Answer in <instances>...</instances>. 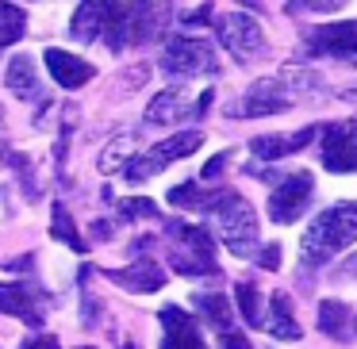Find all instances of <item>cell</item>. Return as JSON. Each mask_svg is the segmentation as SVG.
<instances>
[{"label":"cell","mask_w":357,"mask_h":349,"mask_svg":"<svg viewBox=\"0 0 357 349\" xmlns=\"http://www.w3.org/2000/svg\"><path fill=\"white\" fill-rule=\"evenodd\" d=\"M357 242V203L354 200H342L334 208H326L315 223L307 226L300 242V261L303 265H326L334 254H342L346 246Z\"/></svg>","instance_id":"cell-1"},{"label":"cell","mask_w":357,"mask_h":349,"mask_svg":"<svg viewBox=\"0 0 357 349\" xmlns=\"http://www.w3.org/2000/svg\"><path fill=\"white\" fill-rule=\"evenodd\" d=\"M204 211H208L215 234L223 238V246L231 249L234 257H254V249H257V215L238 192L215 188Z\"/></svg>","instance_id":"cell-2"},{"label":"cell","mask_w":357,"mask_h":349,"mask_svg":"<svg viewBox=\"0 0 357 349\" xmlns=\"http://www.w3.org/2000/svg\"><path fill=\"white\" fill-rule=\"evenodd\" d=\"M200 142H204V134H200V131H177L173 139H165V142H158L154 150H146L142 157H131V165H123V177L131 180V185H142L146 177L162 173L169 162L196 154V150H200Z\"/></svg>","instance_id":"cell-3"},{"label":"cell","mask_w":357,"mask_h":349,"mask_svg":"<svg viewBox=\"0 0 357 349\" xmlns=\"http://www.w3.org/2000/svg\"><path fill=\"white\" fill-rule=\"evenodd\" d=\"M162 73L169 77H204V73H219L215 50L208 47L204 39H169L162 47Z\"/></svg>","instance_id":"cell-4"},{"label":"cell","mask_w":357,"mask_h":349,"mask_svg":"<svg viewBox=\"0 0 357 349\" xmlns=\"http://www.w3.org/2000/svg\"><path fill=\"white\" fill-rule=\"evenodd\" d=\"M211 24H215L219 42L231 50L234 62H254V58L265 54V35L254 24V16H246V12H223V16H211Z\"/></svg>","instance_id":"cell-5"},{"label":"cell","mask_w":357,"mask_h":349,"mask_svg":"<svg viewBox=\"0 0 357 349\" xmlns=\"http://www.w3.org/2000/svg\"><path fill=\"white\" fill-rule=\"evenodd\" d=\"M311 192H315V180H311V173H288L284 180H280L277 188L269 192V219L273 223H296V219L307 211L311 203Z\"/></svg>","instance_id":"cell-6"},{"label":"cell","mask_w":357,"mask_h":349,"mask_svg":"<svg viewBox=\"0 0 357 349\" xmlns=\"http://www.w3.org/2000/svg\"><path fill=\"white\" fill-rule=\"evenodd\" d=\"M307 50L311 54L338 58V62H346V65H357V24L354 20H342V24L315 27V31L307 35Z\"/></svg>","instance_id":"cell-7"},{"label":"cell","mask_w":357,"mask_h":349,"mask_svg":"<svg viewBox=\"0 0 357 349\" xmlns=\"http://www.w3.org/2000/svg\"><path fill=\"white\" fill-rule=\"evenodd\" d=\"M323 165L331 173H357V119L323 127Z\"/></svg>","instance_id":"cell-8"},{"label":"cell","mask_w":357,"mask_h":349,"mask_svg":"<svg viewBox=\"0 0 357 349\" xmlns=\"http://www.w3.org/2000/svg\"><path fill=\"white\" fill-rule=\"evenodd\" d=\"M288 93L280 88L277 77H261L250 85L246 100L234 108V116H250V119H261V116H277V111H288Z\"/></svg>","instance_id":"cell-9"},{"label":"cell","mask_w":357,"mask_h":349,"mask_svg":"<svg viewBox=\"0 0 357 349\" xmlns=\"http://www.w3.org/2000/svg\"><path fill=\"white\" fill-rule=\"evenodd\" d=\"M162 349H204L200 326L192 323V315H185L181 307H162Z\"/></svg>","instance_id":"cell-10"},{"label":"cell","mask_w":357,"mask_h":349,"mask_svg":"<svg viewBox=\"0 0 357 349\" xmlns=\"http://www.w3.org/2000/svg\"><path fill=\"white\" fill-rule=\"evenodd\" d=\"M192 116V100H188L185 88H162L154 100L146 104V123H162V127H173V123H185Z\"/></svg>","instance_id":"cell-11"},{"label":"cell","mask_w":357,"mask_h":349,"mask_svg":"<svg viewBox=\"0 0 357 349\" xmlns=\"http://www.w3.org/2000/svg\"><path fill=\"white\" fill-rule=\"evenodd\" d=\"M104 277L116 280V284H123L127 292H158V288L165 284V272H162V265H158L154 257H139L131 269H108Z\"/></svg>","instance_id":"cell-12"},{"label":"cell","mask_w":357,"mask_h":349,"mask_svg":"<svg viewBox=\"0 0 357 349\" xmlns=\"http://www.w3.org/2000/svg\"><path fill=\"white\" fill-rule=\"evenodd\" d=\"M47 70H50V77H54L62 88H81V85H89V81H93V73H96L85 58L66 54V50H58V47L47 50Z\"/></svg>","instance_id":"cell-13"},{"label":"cell","mask_w":357,"mask_h":349,"mask_svg":"<svg viewBox=\"0 0 357 349\" xmlns=\"http://www.w3.org/2000/svg\"><path fill=\"white\" fill-rule=\"evenodd\" d=\"M0 311L24 318L27 326H43V318H47L39 307H35V295H31L27 284H0Z\"/></svg>","instance_id":"cell-14"},{"label":"cell","mask_w":357,"mask_h":349,"mask_svg":"<svg viewBox=\"0 0 357 349\" xmlns=\"http://www.w3.org/2000/svg\"><path fill=\"white\" fill-rule=\"evenodd\" d=\"M4 85H8L12 96H20V100H47L39 88V70L31 65V58H12L8 62V73H4Z\"/></svg>","instance_id":"cell-15"},{"label":"cell","mask_w":357,"mask_h":349,"mask_svg":"<svg viewBox=\"0 0 357 349\" xmlns=\"http://www.w3.org/2000/svg\"><path fill=\"white\" fill-rule=\"evenodd\" d=\"M315 131H323V127H303V131H296L292 139H254L250 150H254L257 162H280L284 154H296V150L307 146V142L315 139Z\"/></svg>","instance_id":"cell-16"},{"label":"cell","mask_w":357,"mask_h":349,"mask_svg":"<svg viewBox=\"0 0 357 349\" xmlns=\"http://www.w3.org/2000/svg\"><path fill=\"white\" fill-rule=\"evenodd\" d=\"M269 334L273 338H280V341H296L300 338V323L292 318V300H288L284 292H273V300H269Z\"/></svg>","instance_id":"cell-17"},{"label":"cell","mask_w":357,"mask_h":349,"mask_svg":"<svg viewBox=\"0 0 357 349\" xmlns=\"http://www.w3.org/2000/svg\"><path fill=\"white\" fill-rule=\"evenodd\" d=\"M319 330L334 341H346L354 334V318H349V307L338 300H323L319 303Z\"/></svg>","instance_id":"cell-18"},{"label":"cell","mask_w":357,"mask_h":349,"mask_svg":"<svg viewBox=\"0 0 357 349\" xmlns=\"http://www.w3.org/2000/svg\"><path fill=\"white\" fill-rule=\"evenodd\" d=\"M165 24L162 4H131V39L127 42H150Z\"/></svg>","instance_id":"cell-19"},{"label":"cell","mask_w":357,"mask_h":349,"mask_svg":"<svg viewBox=\"0 0 357 349\" xmlns=\"http://www.w3.org/2000/svg\"><path fill=\"white\" fill-rule=\"evenodd\" d=\"M104 8H108V4H77V12H73V20H70V31L77 35L81 42H100Z\"/></svg>","instance_id":"cell-20"},{"label":"cell","mask_w":357,"mask_h":349,"mask_svg":"<svg viewBox=\"0 0 357 349\" xmlns=\"http://www.w3.org/2000/svg\"><path fill=\"white\" fill-rule=\"evenodd\" d=\"M112 50H123L131 39V4H108L104 8V35Z\"/></svg>","instance_id":"cell-21"},{"label":"cell","mask_w":357,"mask_h":349,"mask_svg":"<svg viewBox=\"0 0 357 349\" xmlns=\"http://www.w3.org/2000/svg\"><path fill=\"white\" fill-rule=\"evenodd\" d=\"M54 223H50V234H54L58 242H66V246L73 249V254H89V246H85V238L77 234V223H73V215L62 208V203H54Z\"/></svg>","instance_id":"cell-22"},{"label":"cell","mask_w":357,"mask_h":349,"mask_svg":"<svg viewBox=\"0 0 357 349\" xmlns=\"http://www.w3.org/2000/svg\"><path fill=\"white\" fill-rule=\"evenodd\" d=\"M131 154H135V139L131 134H119V139H112L108 146L100 150V173H119L123 169V162H131Z\"/></svg>","instance_id":"cell-23"},{"label":"cell","mask_w":357,"mask_h":349,"mask_svg":"<svg viewBox=\"0 0 357 349\" xmlns=\"http://www.w3.org/2000/svg\"><path fill=\"white\" fill-rule=\"evenodd\" d=\"M27 27V12L20 4H0V47H12V42L24 39Z\"/></svg>","instance_id":"cell-24"},{"label":"cell","mask_w":357,"mask_h":349,"mask_svg":"<svg viewBox=\"0 0 357 349\" xmlns=\"http://www.w3.org/2000/svg\"><path fill=\"white\" fill-rule=\"evenodd\" d=\"M196 307H200L204 315H208L211 323L219 326V334L231 330V300H227L223 292H204V295H196Z\"/></svg>","instance_id":"cell-25"},{"label":"cell","mask_w":357,"mask_h":349,"mask_svg":"<svg viewBox=\"0 0 357 349\" xmlns=\"http://www.w3.org/2000/svg\"><path fill=\"white\" fill-rule=\"evenodd\" d=\"M277 81H280V88H284V93H288V85H292L296 93H315V88L323 85V81H319V73L315 70H303V65H284Z\"/></svg>","instance_id":"cell-26"},{"label":"cell","mask_w":357,"mask_h":349,"mask_svg":"<svg viewBox=\"0 0 357 349\" xmlns=\"http://www.w3.org/2000/svg\"><path fill=\"white\" fill-rule=\"evenodd\" d=\"M208 200H211V192H204L200 185H192V180H185V185H177V188H169V203L173 208H208Z\"/></svg>","instance_id":"cell-27"},{"label":"cell","mask_w":357,"mask_h":349,"mask_svg":"<svg viewBox=\"0 0 357 349\" xmlns=\"http://www.w3.org/2000/svg\"><path fill=\"white\" fill-rule=\"evenodd\" d=\"M234 292H238V307H242V318H246L250 326H261L265 318H261V295H257V288L242 280V284L234 288Z\"/></svg>","instance_id":"cell-28"},{"label":"cell","mask_w":357,"mask_h":349,"mask_svg":"<svg viewBox=\"0 0 357 349\" xmlns=\"http://www.w3.org/2000/svg\"><path fill=\"white\" fill-rule=\"evenodd\" d=\"M119 215H123V219H154L158 215V203L146 200V196H135V200L119 203Z\"/></svg>","instance_id":"cell-29"},{"label":"cell","mask_w":357,"mask_h":349,"mask_svg":"<svg viewBox=\"0 0 357 349\" xmlns=\"http://www.w3.org/2000/svg\"><path fill=\"white\" fill-rule=\"evenodd\" d=\"M8 165L20 173V180H24L27 200H35V196H39V188H35V180H31V165H27V157H24V154H12V157H8Z\"/></svg>","instance_id":"cell-30"},{"label":"cell","mask_w":357,"mask_h":349,"mask_svg":"<svg viewBox=\"0 0 357 349\" xmlns=\"http://www.w3.org/2000/svg\"><path fill=\"white\" fill-rule=\"evenodd\" d=\"M181 24H188V27L211 24V4H200V8H192V12H181Z\"/></svg>","instance_id":"cell-31"},{"label":"cell","mask_w":357,"mask_h":349,"mask_svg":"<svg viewBox=\"0 0 357 349\" xmlns=\"http://www.w3.org/2000/svg\"><path fill=\"white\" fill-rule=\"evenodd\" d=\"M227 162H231V154H227V150H223V154H215V157H211L208 165H204V180H215L219 173L227 169Z\"/></svg>","instance_id":"cell-32"},{"label":"cell","mask_w":357,"mask_h":349,"mask_svg":"<svg viewBox=\"0 0 357 349\" xmlns=\"http://www.w3.org/2000/svg\"><path fill=\"white\" fill-rule=\"evenodd\" d=\"M219 349H254V346H250V341L242 338V334L223 330V334H219Z\"/></svg>","instance_id":"cell-33"},{"label":"cell","mask_w":357,"mask_h":349,"mask_svg":"<svg viewBox=\"0 0 357 349\" xmlns=\"http://www.w3.org/2000/svg\"><path fill=\"white\" fill-rule=\"evenodd\" d=\"M334 272H338L342 280H357V254H346V261H342Z\"/></svg>","instance_id":"cell-34"},{"label":"cell","mask_w":357,"mask_h":349,"mask_svg":"<svg viewBox=\"0 0 357 349\" xmlns=\"http://www.w3.org/2000/svg\"><path fill=\"white\" fill-rule=\"evenodd\" d=\"M257 261H261L265 269H277V265H280V246H265V249H261V257H257Z\"/></svg>","instance_id":"cell-35"},{"label":"cell","mask_w":357,"mask_h":349,"mask_svg":"<svg viewBox=\"0 0 357 349\" xmlns=\"http://www.w3.org/2000/svg\"><path fill=\"white\" fill-rule=\"evenodd\" d=\"M24 349H58V338H50V334H39V338H31Z\"/></svg>","instance_id":"cell-36"},{"label":"cell","mask_w":357,"mask_h":349,"mask_svg":"<svg viewBox=\"0 0 357 349\" xmlns=\"http://www.w3.org/2000/svg\"><path fill=\"white\" fill-rule=\"evenodd\" d=\"M8 162V150H4V139H0V165Z\"/></svg>","instance_id":"cell-37"},{"label":"cell","mask_w":357,"mask_h":349,"mask_svg":"<svg viewBox=\"0 0 357 349\" xmlns=\"http://www.w3.org/2000/svg\"><path fill=\"white\" fill-rule=\"evenodd\" d=\"M123 349H135V346H131V341H127V346H123Z\"/></svg>","instance_id":"cell-38"},{"label":"cell","mask_w":357,"mask_h":349,"mask_svg":"<svg viewBox=\"0 0 357 349\" xmlns=\"http://www.w3.org/2000/svg\"><path fill=\"white\" fill-rule=\"evenodd\" d=\"M81 349H96V346H81Z\"/></svg>","instance_id":"cell-39"}]
</instances>
